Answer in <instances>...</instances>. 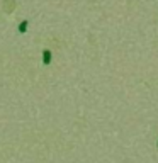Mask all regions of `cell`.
Segmentation results:
<instances>
[{"label": "cell", "mask_w": 158, "mask_h": 163, "mask_svg": "<svg viewBox=\"0 0 158 163\" xmlns=\"http://www.w3.org/2000/svg\"><path fill=\"white\" fill-rule=\"evenodd\" d=\"M51 61H53V53H51L50 49H44V51H43V65L48 66Z\"/></svg>", "instance_id": "cell-1"}, {"label": "cell", "mask_w": 158, "mask_h": 163, "mask_svg": "<svg viewBox=\"0 0 158 163\" xmlns=\"http://www.w3.org/2000/svg\"><path fill=\"white\" fill-rule=\"evenodd\" d=\"M27 26H29V20H27V19H24V20H22V22L19 24V27H17V29H19L20 34H24V32L27 31Z\"/></svg>", "instance_id": "cell-2"}, {"label": "cell", "mask_w": 158, "mask_h": 163, "mask_svg": "<svg viewBox=\"0 0 158 163\" xmlns=\"http://www.w3.org/2000/svg\"><path fill=\"white\" fill-rule=\"evenodd\" d=\"M157 148H158V141H157Z\"/></svg>", "instance_id": "cell-3"}]
</instances>
